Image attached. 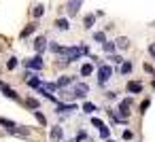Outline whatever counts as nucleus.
Masks as SVG:
<instances>
[{
	"label": "nucleus",
	"instance_id": "f257e3e1",
	"mask_svg": "<svg viewBox=\"0 0 155 142\" xmlns=\"http://www.w3.org/2000/svg\"><path fill=\"white\" fill-rule=\"evenodd\" d=\"M24 66H26V68H30V70H43V66H45V62H43V55H41V53H36L34 57H30V60H24Z\"/></svg>",
	"mask_w": 155,
	"mask_h": 142
},
{
	"label": "nucleus",
	"instance_id": "f03ea898",
	"mask_svg": "<svg viewBox=\"0 0 155 142\" xmlns=\"http://www.w3.org/2000/svg\"><path fill=\"white\" fill-rule=\"evenodd\" d=\"M0 93H2V95H7L9 100H15V102H21V100H19V93H17L15 89H11V87H9V85H7L5 81H0Z\"/></svg>",
	"mask_w": 155,
	"mask_h": 142
},
{
	"label": "nucleus",
	"instance_id": "7ed1b4c3",
	"mask_svg": "<svg viewBox=\"0 0 155 142\" xmlns=\"http://www.w3.org/2000/svg\"><path fill=\"white\" fill-rule=\"evenodd\" d=\"M110 74H113V68H110L108 64L100 66V68H98V83H100V85H104V83L110 79Z\"/></svg>",
	"mask_w": 155,
	"mask_h": 142
},
{
	"label": "nucleus",
	"instance_id": "20e7f679",
	"mask_svg": "<svg viewBox=\"0 0 155 142\" xmlns=\"http://www.w3.org/2000/svg\"><path fill=\"white\" fill-rule=\"evenodd\" d=\"M81 7H83V0H68V2H66V13H68V17H74V15L81 11Z\"/></svg>",
	"mask_w": 155,
	"mask_h": 142
},
{
	"label": "nucleus",
	"instance_id": "39448f33",
	"mask_svg": "<svg viewBox=\"0 0 155 142\" xmlns=\"http://www.w3.org/2000/svg\"><path fill=\"white\" fill-rule=\"evenodd\" d=\"M130 108H132V98H123L119 102V117L121 119H127L130 117Z\"/></svg>",
	"mask_w": 155,
	"mask_h": 142
},
{
	"label": "nucleus",
	"instance_id": "423d86ee",
	"mask_svg": "<svg viewBox=\"0 0 155 142\" xmlns=\"http://www.w3.org/2000/svg\"><path fill=\"white\" fill-rule=\"evenodd\" d=\"M32 47H34V51H36V53H41V55H43V53H45V49H47V38H45V36H36V38L32 40Z\"/></svg>",
	"mask_w": 155,
	"mask_h": 142
},
{
	"label": "nucleus",
	"instance_id": "0eeeda50",
	"mask_svg": "<svg viewBox=\"0 0 155 142\" xmlns=\"http://www.w3.org/2000/svg\"><path fill=\"white\" fill-rule=\"evenodd\" d=\"M74 93H77V98H85V95L89 93V85H87V83H77V81H74Z\"/></svg>",
	"mask_w": 155,
	"mask_h": 142
},
{
	"label": "nucleus",
	"instance_id": "6e6552de",
	"mask_svg": "<svg viewBox=\"0 0 155 142\" xmlns=\"http://www.w3.org/2000/svg\"><path fill=\"white\" fill-rule=\"evenodd\" d=\"M125 89H127V93H142V83L140 81H127Z\"/></svg>",
	"mask_w": 155,
	"mask_h": 142
},
{
	"label": "nucleus",
	"instance_id": "1a4fd4ad",
	"mask_svg": "<svg viewBox=\"0 0 155 142\" xmlns=\"http://www.w3.org/2000/svg\"><path fill=\"white\" fill-rule=\"evenodd\" d=\"M55 28H58L60 32H68V30H70V21H68L66 17H60V19H55Z\"/></svg>",
	"mask_w": 155,
	"mask_h": 142
},
{
	"label": "nucleus",
	"instance_id": "9d476101",
	"mask_svg": "<svg viewBox=\"0 0 155 142\" xmlns=\"http://www.w3.org/2000/svg\"><path fill=\"white\" fill-rule=\"evenodd\" d=\"M49 51L55 53V55H66V53H68V47H62V45H58V43H51V45H49Z\"/></svg>",
	"mask_w": 155,
	"mask_h": 142
},
{
	"label": "nucleus",
	"instance_id": "9b49d317",
	"mask_svg": "<svg viewBox=\"0 0 155 142\" xmlns=\"http://www.w3.org/2000/svg\"><path fill=\"white\" fill-rule=\"evenodd\" d=\"M58 87H68V85H74V76H68V74H64V76H60L58 79V83H55Z\"/></svg>",
	"mask_w": 155,
	"mask_h": 142
},
{
	"label": "nucleus",
	"instance_id": "f8f14e48",
	"mask_svg": "<svg viewBox=\"0 0 155 142\" xmlns=\"http://www.w3.org/2000/svg\"><path fill=\"white\" fill-rule=\"evenodd\" d=\"M96 19H98V17H96V13H94V15H91V13H89V15H85V19H83V28H85V30H91V28H94V24H96Z\"/></svg>",
	"mask_w": 155,
	"mask_h": 142
},
{
	"label": "nucleus",
	"instance_id": "ddd939ff",
	"mask_svg": "<svg viewBox=\"0 0 155 142\" xmlns=\"http://www.w3.org/2000/svg\"><path fill=\"white\" fill-rule=\"evenodd\" d=\"M36 28H38L36 24H28V26H26V28L21 30V34H19V38H28L30 34H34V32H36Z\"/></svg>",
	"mask_w": 155,
	"mask_h": 142
},
{
	"label": "nucleus",
	"instance_id": "4468645a",
	"mask_svg": "<svg viewBox=\"0 0 155 142\" xmlns=\"http://www.w3.org/2000/svg\"><path fill=\"white\" fill-rule=\"evenodd\" d=\"M49 138L51 140H62V127L60 125H53L51 131H49Z\"/></svg>",
	"mask_w": 155,
	"mask_h": 142
},
{
	"label": "nucleus",
	"instance_id": "2eb2a0df",
	"mask_svg": "<svg viewBox=\"0 0 155 142\" xmlns=\"http://www.w3.org/2000/svg\"><path fill=\"white\" fill-rule=\"evenodd\" d=\"M102 51L110 55V53H115V51H117V45H115V43H108V40H104V43H102Z\"/></svg>",
	"mask_w": 155,
	"mask_h": 142
},
{
	"label": "nucleus",
	"instance_id": "dca6fc26",
	"mask_svg": "<svg viewBox=\"0 0 155 142\" xmlns=\"http://www.w3.org/2000/svg\"><path fill=\"white\" fill-rule=\"evenodd\" d=\"M72 110H77L74 104L68 106V104H60V102H58V112H60V115H64V112H72Z\"/></svg>",
	"mask_w": 155,
	"mask_h": 142
},
{
	"label": "nucleus",
	"instance_id": "f3484780",
	"mask_svg": "<svg viewBox=\"0 0 155 142\" xmlns=\"http://www.w3.org/2000/svg\"><path fill=\"white\" fill-rule=\"evenodd\" d=\"M119 72H121V74H130V72H132V62H125V60H123V62L119 64Z\"/></svg>",
	"mask_w": 155,
	"mask_h": 142
},
{
	"label": "nucleus",
	"instance_id": "a211bd4d",
	"mask_svg": "<svg viewBox=\"0 0 155 142\" xmlns=\"http://www.w3.org/2000/svg\"><path fill=\"white\" fill-rule=\"evenodd\" d=\"M24 104H26L28 108H32V110H38V108H41V102H38L36 98H28V100H26Z\"/></svg>",
	"mask_w": 155,
	"mask_h": 142
},
{
	"label": "nucleus",
	"instance_id": "6ab92c4d",
	"mask_svg": "<svg viewBox=\"0 0 155 142\" xmlns=\"http://www.w3.org/2000/svg\"><path fill=\"white\" fill-rule=\"evenodd\" d=\"M43 13H45V7H43V5H36V7L32 9V17H34V19H41Z\"/></svg>",
	"mask_w": 155,
	"mask_h": 142
},
{
	"label": "nucleus",
	"instance_id": "aec40b11",
	"mask_svg": "<svg viewBox=\"0 0 155 142\" xmlns=\"http://www.w3.org/2000/svg\"><path fill=\"white\" fill-rule=\"evenodd\" d=\"M115 45H117V49H127V47H130V40H127L125 36H119V38L115 40Z\"/></svg>",
	"mask_w": 155,
	"mask_h": 142
},
{
	"label": "nucleus",
	"instance_id": "412c9836",
	"mask_svg": "<svg viewBox=\"0 0 155 142\" xmlns=\"http://www.w3.org/2000/svg\"><path fill=\"white\" fill-rule=\"evenodd\" d=\"M0 125H2V127H7V129H13L17 123H15V121H11V119H5V117H0Z\"/></svg>",
	"mask_w": 155,
	"mask_h": 142
},
{
	"label": "nucleus",
	"instance_id": "4be33fe9",
	"mask_svg": "<svg viewBox=\"0 0 155 142\" xmlns=\"http://www.w3.org/2000/svg\"><path fill=\"white\" fill-rule=\"evenodd\" d=\"M91 72H94V66L91 64H83L81 66V76H89Z\"/></svg>",
	"mask_w": 155,
	"mask_h": 142
},
{
	"label": "nucleus",
	"instance_id": "5701e85b",
	"mask_svg": "<svg viewBox=\"0 0 155 142\" xmlns=\"http://www.w3.org/2000/svg\"><path fill=\"white\" fill-rule=\"evenodd\" d=\"M149 106H151V100H149V98H144V100L140 102V108H138V112H140V115H144Z\"/></svg>",
	"mask_w": 155,
	"mask_h": 142
},
{
	"label": "nucleus",
	"instance_id": "b1692460",
	"mask_svg": "<svg viewBox=\"0 0 155 142\" xmlns=\"http://www.w3.org/2000/svg\"><path fill=\"white\" fill-rule=\"evenodd\" d=\"M34 112V117H36V121L41 123V125H47V119H45V115L41 112V110H32Z\"/></svg>",
	"mask_w": 155,
	"mask_h": 142
},
{
	"label": "nucleus",
	"instance_id": "393cba45",
	"mask_svg": "<svg viewBox=\"0 0 155 142\" xmlns=\"http://www.w3.org/2000/svg\"><path fill=\"white\" fill-rule=\"evenodd\" d=\"M83 112H87V115H91V112H96V106H94L91 102H85V104H83Z\"/></svg>",
	"mask_w": 155,
	"mask_h": 142
},
{
	"label": "nucleus",
	"instance_id": "a878e982",
	"mask_svg": "<svg viewBox=\"0 0 155 142\" xmlns=\"http://www.w3.org/2000/svg\"><path fill=\"white\" fill-rule=\"evenodd\" d=\"M94 40H96V43H104V40H106V34H104V32H96V34H94Z\"/></svg>",
	"mask_w": 155,
	"mask_h": 142
},
{
	"label": "nucleus",
	"instance_id": "bb28decb",
	"mask_svg": "<svg viewBox=\"0 0 155 142\" xmlns=\"http://www.w3.org/2000/svg\"><path fill=\"white\" fill-rule=\"evenodd\" d=\"M17 64H19V62H17V57H11V60L7 62V68H9V70H15V68H17Z\"/></svg>",
	"mask_w": 155,
	"mask_h": 142
},
{
	"label": "nucleus",
	"instance_id": "cd10ccee",
	"mask_svg": "<svg viewBox=\"0 0 155 142\" xmlns=\"http://www.w3.org/2000/svg\"><path fill=\"white\" fill-rule=\"evenodd\" d=\"M100 136H102L104 140H106V138H110V129H108L106 125H104V127H100Z\"/></svg>",
	"mask_w": 155,
	"mask_h": 142
},
{
	"label": "nucleus",
	"instance_id": "c85d7f7f",
	"mask_svg": "<svg viewBox=\"0 0 155 142\" xmlns=\"http://www.w3.org/2000/svg\"><path fill=\"white\" fill-rule=\"evenodd\" d=\"M108 60H110V62H115V64H121V62H123V57H121V55H115V53H110V57H108Z\"/></svg>",
	"mask_w": 155,
	"mask_h": 142
},
{
	"label": "nucleus",
	"instance_id": "c756f323",
	"mask_svg": "<svg viewBox=\"0 0 155 142\" xmlns=\"http://www.w3.org/2000/svg\"><path fill=\"white\" fill-rule=\"evenodd\" d=\"M142 68H144V72H147V74H155V68H153L151 64H142Z\"/></svg>",
	"mask_w": 155,
	"mask_h": 142
},
{
	"label": "nucleus",
	"instance_id": "7c9ffc66",
	"mask_svg": "<svg viewBox=\"0 0 155 142\" xmlns=\"http://www.w3.org/2000/svg\"><path fill=\"white\" fill-rule=\"evenodd\" d=\"M83 140H87V142H89L87 134H85V131H79V136H77V140H74V142H83Z\"/></svg>",
	"mask_w": 155,
	"mask_h": 142
},
{
	"label": "nucleus",
	"instance_id": "2f4dec72",
	"mask_svg": "<svg viewBox=\"0 0 155 142\" xmlns=\"http://www.w3.org/2000/svg\"><path fill=\"white\" fill-rule=\"evenodd\" d=\"M91 125H96V127H98V129H100V127H104V123H102V121H100V119H96V117H94V119H91Z\"/></svg>",
	"mask_w": 155,
	"mask_h": 142
},
{
	"label": "nucleus",
	"instance_id": "473e14b6",
	"mask_svg": "<svg viewBox=\"0 0 155 142\" xmlns=\"http://www.w3.org/2000/svg\"><path fill=\"white\" fill-rule=\"evenodd\" d=\"M123 138H125V140H132V138H134V134H132L130 129H125V131H123Z\"/></svg>",
	"mask_w": 155,
	"mask_h": 142
},
{
	"label": "nucleus",
	"instance_id": "72a5a7b5",
	"mask_svg": "<svg viewBox=\"0 0 155 142\" xmlns=\"http://www.w3.org/2000/svg\"><path fill=\"white\" fill-rule=\"evenodd\" d=\"M149 53H151V57L155 60V45H149Z\"/></svg>",
	"mask_w": 155,
	"mask_h": 142
},
{
	"label": "nucleus",
	"instance_id": "f704fd0d",
	"mask_svg": "<svg viewBox=\"0 0 155 142\" xmlns=\"http://www.w3.org/2000/svg\"><path fill=\"white\" fill-rule=\"evenodd\" d=\"M106 98H108V100H115L117 95H115V91H108V93H106Z\"/></svg>",
	"mask_w": 155,
	"mask_h": 142
},
{
	"label": "nucleus",
	"instance_id": "c9c22d12",
	"mask_svg": "<svg viewBox=\"0 0 155 142\" xmlns=\"http://www.w3.org/2000/svg\"><path fill=\"white\" fill-rule=\"evenodd\" d=\"M104 142H113V140H110V138H106V140H104Z\"/></svg>",
	"mask_w": 155,
	"mask_h": 142
},
{
	"label": "nucleus",
	"instance_id": "e433bc0d",
	"mask_svg": "<svg viewBox=\"0 0 155 142\" xmlns=\"http://www.w3.org/2000/svg\"><path fill=\"white\" fill-rule=\"evenodd\" d=\"M153 89H155V81H153Z\"/></svg>",
	"mask_w": 155,
	"mask_h": 142
}]
</instances>
